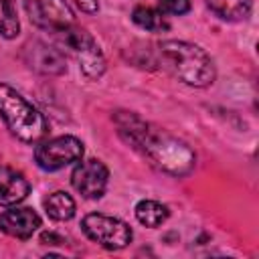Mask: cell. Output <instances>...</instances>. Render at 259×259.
<instances>
[{
    "label": "cell",
    "mask_w": 259,
    "mask_h": 259,
    "mask_svg": "<svg viewBox=\"0 0 259 259\" xmlns=\"http://www.w3.org/2000/svg\"><path fill=\"white\" fill-rule=\"evenodd\" d=\"M113 121L119 138L160 172L170 176H186L194 170L196 154L180 138L142 119L134 111H115Z\"/></svg>",
    "instance_id": "obj_1"
},
{
    "label": "cell",
    "mask_w": 259,
    "mask_h": 259,
    "mask_svg": "<svg viewBox=\"0 0 259 259\" xmlns=\"http://www.w3.org/2000/svg\"><path fill=\"white\" fill-rule=\"evenodd\" d=\"M158 57L162 67L178 81L190 87H208L217 77L210 55L188 40H162L158 45Z\"/></svg>",
    "instance_id": "obj_2"
},
{
    "label": "cell",
    "mask_w": 259,
    "mask_h": 259,
    "mask_svg": "<svg viewBox=\"0 0 259 259\" xmlns=\"http://www.w3.org/2000/svg\"><path fill=\"white\" fill-rule=\"evenodd\" d=\"M0 117L4 119L10 134L26 144L40 142L49 132V123L45 115L14 87L2 81H0Z\"/></svg>",
    "instance_id": "obj_3"
},
{
    "label": "cell",
    "mask_w": 259,
    "mask_h": 259,
    "mask_svg": "<svg viewBox=\"0 0 259 259\" xmlns=\"http://www.w3.org/2000/svg\"><path fill=\"white\" fill-rule=\"evenodd\" d=\"M55 47L77 61L81 73L89 79V81H97L103 73H105V57L97 45V40L77 22L57 30L51 34Z\"/></svg>",
    "instance_id": "obj_4"
},
{
    "label": "cell",
    "mask_w": 259,
    "mask_h": 259,
    "mask_svg": "<svg viewBox=\"0 0 259 259\" xmlns=\"http://www.w3.org/2000/svg\"><path fill=\"white\" fill-rule=\"evenodd\" d=\"M81 229L91 241H95L97 245L109 251H119L127 247L134 239V231L127 223H123L121 219L103 214V212L85 214L81 221Z\"/></svg>",
    "instance_id": "obj_5"
},
{
    "label": "cell",
    "mask_w": 259,
    "mask_h": 259,
    "mask_svg": "<svg viewBox=\"0 0 259 259\" xmlns=\"http://www.w3.org/2000/svg\"><path fill=\"white\" fill-rule=\"evenodd\" d=\"M85 148L83 142L75 136H57L51 140H45L34 150V160L38 168L47 172L61 170L69 164H75L83 158Z\"/></svg>",
    "instance_id": "obj_6"
},
{
    "label": "cell",
    "mask_w": 259,
    "mask_h": 259,
    "mask_svg": "<svg viewBox=\"0 0 259 259\" xmlns=\"http://www.w3.org/2000/svg\"><path fill=\"white\" fill-rule=\"evenodd\" d=\"M107 182H109V168L97 158H89V160L81 158L71 174L73 188L83 198L89 200L101 198L107 190Z\"/></svg>",
    "instance_id": "obj_7"
},
{
    "label": "cell",
    "mask_w": 259,
    "mask_h": 259,
    "mask_svg": "<svg viewBox=\"0 0 259 259\" xmlns=\"http://www.w3.org/2000/svg\"><path fill=\"white\" fill-rule=\"evenodd\" d=\"M30 22L49 34L75 22V14L65 0H24Z\"/></svg>",
    "instance_id": "obj_8"
},
{
    "label": "cell",
    "mask_w": 259,
    "mask_h": 259,
    "mask_svg": "<svg viewBox=\"0 0 259 259\" xmlns=\"http://www.w3.org/2000/svg\"><path fill=\"white\" fill-rule=\"evenodd\" d=\"M24 61L30 69H34L40 75H63L67 73V61L65 55L42 40H32L24 47Z\"/></svg>",
    "instance_id": "obj_9"
},
{
    "label": "cell",
    "mask_w": 259,
    "mask_h": 259,
    "mask_svg": "<svg viewBox=\"0 0 259 259\" xmlns=\"http://www.w3.org/2000/svg\"><path fill=\"white\" fill-rule=\"evenodd\" d=\"M40 227V217L30 206H12L0 212V231L14 239H30Z\"/></svg>",
    "instance_id": "obj_10"
},
{
    "label": "cell",
    "mask_w": 259,
    "mask_h": 259,
    "mask_svg": "<svg viewBox=\"0 0 259 259\" xmlns=\"http://www.w3.org/2000/svg\"><path fill=\"white\" fill-rule=\"evenodd\" d=\"M30 194L26 176L10 166H0V206L20 204Z\"/></svg>",
    "instance_id": "obj_11"
},
{
    "label": "cell",
    "mask_w": 259,
    "mask_h": 259,
    "mask_svg": "<svg viewBox=\"0 0 259 259\" xmlns=\"http://www.w3.org/2000/svg\"><path fill=\"white\" fill-rule=\"evenodd\" d=\"M42 204H45L47 214H49L53 221H59V223H65V221L73 219V217H75V210H77L73 196H71L69 192H65V190L51 192V194L45 198Z\"/></svg>",
    "instance_id": "obj_12"
},
{
    "label": "cell",
    "mask_w": 259,
    "mask_h": 259,
    "mask_svg": "<svg viewBox=\"0 0 259 259\" xmlns=\"http://www.w3.org/2000/svg\"><path fill=\"white\" fill-rule=\"evenodd\" d=\"M134 212H136V219L148 229H156V227L164 225L170 217V208L166 204H162L158 200H150V198L140 200L136 204Z\"/></svg>",
    "instance_id": "obj_13"
},
{
    "label": "cell",
    "mask_w": 259,
    "mask_h": 259,
    "mask_svg": "<svg viewBox=\"0 0 259 259\" xmlns=\"http://www.w3.org/2000/svg\"><path fill=\"white\" fill-rule=\"evenodd\" d=\"M204 2L217 16L231 22L245 20L253 6V0H204Z\"/></svg>",
    "instance_id": "obj_14"
},
{
    "label": "cell",
    "mask_w": 259,
    "mask_h": 259,
    "mask_svg": "<svg viewBox=\"0 0 259 259\" xmlns=\"http://www.w3.org/2000/svg\"><path fill=\"white\" fill-rule=\"evenodd\" d=\"M132 20H134V24H138L140 28H144L148 32H164L170 28L166 14L152 6H136L132 12Z\"/></svg>",
    "instance_id": "obj_15"
},
{
    "label": "cell",
    "mask_w": 259,
    "mask_h": 259,
    "mask_svg": "<svg viewBox=\"0 0 259 259\" xmlns=\"http://www.w3.org/2000/svg\"><path fill=\"white\" fill-rule=\"evenodd\" d=\"M20 32V20L16 12V0H0V34L4 38H16Z\"/></svg>",
    "instance_id": "obj_16"
},
{
    "label": "cell",
    "mask_w": 259,
    "mask_h": 259,
    "mask_svg": "<svg viewBox=\"0 0 259 259\" xmlns=\"http://www.w3.org/2000/svg\"><path fill=\"white\" fill-rule=\"evenodd\" d=\"M158 6L164 14H186L190 10V0H158Z\"/></svg>",
    "instance_id": "obj_17"
},
{
    "label": "cell",
    "mask_w": 259,
    "mask_h": 259,
    "mask_svg": "<svg viewBox=\"0 0 259 259\" xmlns=\"http://www.w3.org/2000/svg\"><path fill=\"white\" fill-rule=\"evenodd\" d=\"M83 12H87V14H95L97 10H99V2L97 0H73Z\"/></svg>",
    "instance_id": "obj_18"
}]
</instances>
